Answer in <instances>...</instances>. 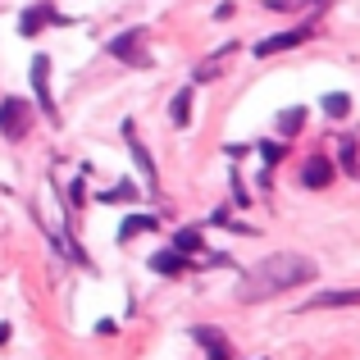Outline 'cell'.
<instances>
[{"instance_id":"1","label":"cell","mask_w":360,"mask_h":360,"mask_svg":"<svg viewBox=\"0 0 360 360\" xmlns=\"http://www.w3.org/2000/svg\"><path fill=\"white\" fill-rule=\"evenodd\" d=\"M315 260H306V255L297 251H278V255H264L255 269L242 274L238 283V301H246V306H255V301H269V297H283V292L301 288V283L315 278Z\"/></svg>"},{"instance_id":"2","label":"cell","mask_w":360,"mask_h":360,"mask_svg":"<svg viewBox=\"0 0 360 360\" xmlns=\"http://www.w3.org/2000/svg\"><path fill=\"white\" fill-rule=\"evenodd\" d=\"M27 128H32V105H27L23 96H5L0 101V137L18 141Z\"/></svg>"},{"instance_id":"3","label":"cell","mask_w":360,"mask_h":360,"mask_svg":"<svg viewBox=\"0 0 360 360\" xmlns=\"http://www.w3.org/2000/svg\"><path fill=\"white\" fill-rule=\"evenodd\" d=\"M32 91H37V105H41L46 115L55 119V101H51V60H46V55H37V60H32Z\"/></svg>"},{"instance_id":"4","label":"cell","mask_w":360,"mask_h":360,"mask_svg":"<svg viewBox=\"0 0 360 360\" xmlns=\"http://www.w3.org/2000/svg\"><path fill=\"white\" fill-rule=\"evenodd\" d=\"M301 41H310V27H297V32H278V37H264V41L255 46V60H269V55L292 51V46H301Z\"/></svg>"},{"instance_id":"5","label":"cell","mask_w":360,"mask_h":360,"mask_svg":"<svg viewBox=\"0 0 360 360\" xmlns=\"http://www.w3.org/2000/svg\"><path fill=\"white\" fill-rule=\"evenodd\" d=\"M338 306H360V288H342V292H319L315 301H306L301 310H338Z\"/></svg>"},{"instance_id":"6","label":"cell","mask_w":360,"mask_h":360,"mask_svg":"<svg viewBox=\"0 0 360 360\" xmlns=\"http://www.w3.org/2000/svg\"><path fill=\"white\" fill-rule=\"evenodd\" d=\"M192 338L205 347V356H210V360H233V352H229V342H224L219 328H205L201 324V328H192Z\"/></svg>"},{"instance_id":"7","label":"cell","mask_w":360,"mask_h":360,"mask_svg":"<svg viewBox=\"0 0 360 360\" xmlns=\"http://www.w3.org/2000/svg\"><path fill=\"white\" fill-rule=\"evenodd\" d=\"M301 183H306V187H328V183H333V165H328L324 155L306 160V169H301Z\"/></svg>"},{"instance_id":"8","label":"cell","mask_w":360,"mask_h":360,"mask_svg":"<svg viewBox=\"0 0 360 360\" xmlns=\"http://www.w3.org/2000/svg\"><path fill=\"white\" fill-rule=\"evenodd\" d=\"M150 269H155V274H183V269H187V255H183V251H174V246H169V251L150 255Z\"/></svg>"},{"instance_id":"9","label":"cell","mask_w":360,"mask_h":360,"mask_svg":"<svg viewBox=\"0 0 360 360\" xmlns=\"http://www.w3.org/2000/svg\"><path fill=\"white\" fill-rule=\"evenodd\" d=\"M110 51H115V55H119V60H128V64H137V60H141V64H146V55H141V37H137V32H128V37H119V41H115V46H110Z\"/></svg>"},{"instance_id":"10","label":"cell","mask_w":360,"mask_h":360,"mask_svg":"<svg viewBox=\"0 0 360 360\" xmlns=\"http://www.w3.org/2000/svg\"><path fill=\"white\" fill-rule=\"evenodd\" d=\"M128 146H132V155H137V165H141V174H146V183L155 187V165H150L146 146H141V141H137V132H132V123H128Z\"/></svg>"},{"instance_id":"11","label":"cell","mask_w":360,"mask_h":360,"mask_svg":"<svg viewBox=\"0 0 360 360\" xmlns=\"http://www.w3.org/2000/svg\"><path fill=\"white\" fill-rule=\"evenodd\" d=\"M150 229H155V219H150V214H132V219H128V224H123V229H119V238L128 242L132 233H150Z\"/></svg>"},{"instance_id":"12","label":"cell","mask_w":360,"mask_h":360,"mask_svg":"<svg viewBox=\"0 0 360 360\" xmlns=\"http://www.w3.org/2000/svg\"><path fill=\"white\" fill-rule=\"evenodd\" d=\"M187 119H192V91H178L174 96V123L187 128Z\"/></svg>"},{"instance_id":"13","label":"cell","mask_w":360,"mask_h":360,"mask_svg":"<svg viewBox=\"0 0 360 360\" xmlns=\"http://www.w3.org/2000/svg\"><path fill=\"white\" fill-rule=\"evenodd\" d=\"M196 246H201V233H196V229H187V233H178V238H174V251H196Z\"/></svg>"},{"instance_id":"14","label":"cell","mask_w":360,"mask_h":360,"mask_svg":"<svg viewBox=\"0 0 360 360\" xmlns=\"http://www.w3.org/2000/svg\"><path fill=\"white\" fill-rule=\"evenodd\" d=\"M347 110H352V101H347V96H328L324 101V115H333V119H342Z\"/></svg>"},{"instance_id":"15","label":"cell","mask_w":360,"mask_h":360,"mask_svg":"<svg viewBox=\"0 0 360 360\" xmlns=\"http://www.w3.org/2000/svg\"><path fill=\"white\" fill-rule=\"evenodd\" d=\"M297 123H301V110H288V119H278V128L283 132H297Z\"/></svg>"},{"instance_id":"16","label":"cell","mask_w":360,"mask_h":360,"mask_svg":"<svg viewBox=\"0 0 360 360\" xmlns=\"http://www.w3.org/2000/svg\"><path fill=\"white\" fill-rule=\"evenodd\" d=\"M342 165H347V169H352V174H356V146H352V141H347V146H342Z\"/></svg>"},{"instance_id":"17","label":"cell","mask_w":360,"mask_h":360,"mask_svg":"<svg viewBox=\"0 0 360 360\" xmlns=\"http://www.w3.org/2000/svg\"><path fill=\"white\" fill-rule=\"evenodd\" d=\"M356 169H360V165H356Z\"/></svg>"}]
</instances>
